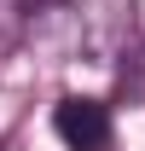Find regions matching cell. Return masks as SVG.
I'll return each mask as SVG.
<instances>
[{
    "label": "cell",
    "mask_w": 145,
    "mask_h": 151,
    "mask_svg": "<svg viewBox=\"0 0 145 151\" xmlns=\"http://www.w3.org/2000/svg\"><path fill=\"white\" fill-rule=\"evenodd\" d=\"M52 134L70 151H110V145H116L110 105H105V99H87V93H64L52 105Z\"/></svg>",
    "instance_id": "6da1fadb"
},
{
    "label": "cell",
    "mask_w": 145,
    "mask_h": 151,
    "mask_svg": "<svg viewBox=\"0 0 145 151\" xmlns=\"http://www.w3.org/2000/svg\"><path fill=\"white\" fill-rule=\"evenodd\" d=\"M122 93H128V99H145V47L128 58V70H122Z\"/></svg>",
    "instance_id": "7a4b0ae2"
},
{
    "label": "cell",
    "mask_w": 145,
    "mask_h": 151,
    "mask_svg": "<svg viewBox=\"0 0 145 151\" xmlns=\"http://www.w3.org/2000/svg\"><path fill=\"white\" fill-rule=\"evenodd\" d=\"M0 151H6V145H0Z\"/></svg>",
    "instance_id": "3957f363"
}]
</instances>
